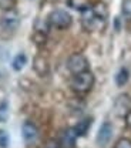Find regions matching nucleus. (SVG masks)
<instances>
[{
	"label": "nucleus",
	"mask_w": 131,
	"mask_h": 148,
	"mask_svg": "<svg viewBox=\"0 0 131 148\" xmlns=\"http://www.w3.org/2000/svg\"><path fill=\"white\" fill-rule=\"evenodd\" d=\"M26 63H27V57H26V54L20 53V54H17L14 58H13V61H12V67H13V70L20 71V70L24 69Z\"/></svg>",
	"instance_id": "12"
},
{
	"label": "nucleus",
	"mask_w": 131,
	"mask_h": 148,
	"mask_svg": "<svg viewBox=\"0 0 131 148\" xmlns=\"http://www.w3.org/2000/svg\"><path fill=\"white\" fill-rule=\"evenodd\" d=\"M9 141H10V138H9L7 131L0 130V148H7L9 147Z\"/></svg>",
	"instance_id": "14"
},
{
	"label": "nucleus",
	"mask_w": 131,
	"mask_h": 148,
	"mask_svg": "<svg viewBox=\"0 0 131 148\" xmlns=\"http://www.w3.org/2000/svg\"><path fill=\"white\" fill-rule=\"evenodd\" d=\"M111 137H112V125H111V123L104 121V123L100 125L98 132H97V144H98L100 147H104L106 144H108V143H110Z\"/></svg>",
	"instance_id": "6"
},
{
	"label": "nucleus",
	"mask_w": 131,
	"mask_h": 148,
	"mask_svg": "<svg viewBox=\"0 0 131 148\" xmlns=\"http://www.w3.org/2000/svg\"><path fill=\"white\" fill-rule=\"evenodd\" d=\"M71 23H73L71 14L64 9H54L47 17V24L57 30H66L71 26Z\"/></svg>",
	"instance_id": "3"
},
{
	"label": "nucleus",
	"mask_w": 131,
	"mask_h": 148,
	"mask_svg": "<svg viewBox=\"0 0 131 148\" xmlns=\"http://www.w3.org/2000/svg\"><path fill=\"white\" fill-rule=\"evenodd\" d=\"M127 125H128V127H131V111L127 114Z\"/></svg>",
	"instance_id": "18"
},
{
	"label": "nucleus",
	"mask_w": 131,
	"mask_h": 148,
	"mask_svg": "<svg viewBox=\"0 0 131 148\" xmlns=\"http://www.w3.org/2000/svg\"><path fill=\"white\" fill-rule=\"evenodd\" d=\"M20 24V16L19 13L13 9L4 10L1 17H0V27L4 32H14Z\"/></svg>",
	"instance_id": "5"
},
{
	"label": "nucleus",
	"mask_w": 131,
	"mask_h": 148,
	"mask_svg": "<svg viewBox=\"0 0 131 148\" xmlns=\"http://www.w3.org/2000/svg\"><path fill=\"white\" fill-rule=\"evenodd\" d=\"M114 148H131V140H128V138H120L115 143V147Z\"/></svg>",
	"instance_id": "16"
},
{
	"label": "nucleus",
	"mask_w": 131,
	"mask_h": 148,
	"mask_svg": "<svg viewBox=\"0 0 131 148\" xmlns=\"http://www.w3.org/2000/svg\"><path fill=\"white\" fill-rule=\"evenodd\" d=\"M94 74L87 70V71H83L80 74H74L73 75V80H71V90L78 94V95H84L87 92L91 91L94 86Z\"/></svg>",
	"instance_id": "2"
},
{
	"label": "nucleus",
	"mask_w": 131,
	"mask_h": 148,
	"mask_svg": "<svg viewBox=\"0 0 131 148\" xmlns=\"http://www.w3.org/2000/svg\"><path fill=\"white\" fill-rule=\"evenodd\" d=\"M33 67H34V70H36L40 75H46V74L49 73V63H47L46 58H43V57H36Z\"/></svg>",
	"instance_id": "11"
},
{
	"label": "nucleus",
	"mask_w": 131,
	"mask_h": 148,
	"mask_svg": "<svg viewBox=\"0 0 131 148\" xmlns=\"http://www.w3.org/2000/svg\"><path fill=\"white\" fill-rule=\"evenodd\" d=\"M121 14L127 23H131V0H123L121 3Z\"/></svg>",
	"instance_id": "13"
},
{
	"label": "nucleus",
	"mask_w": 131,
	"mask_h": 148,
	"mask_svg": "<svg viewBox=\"0 0 131 148\" xmlns=\"http://www.w3.org/2000/svg\"><path fill=\"white\" fill-rule=\"evenodd\" d=\"M77 137H78V135H77V132H75L74 127H73V128H66L61 132L60 140H58L60 148H74Z\"/></svg>",
	"instance_id": "7"
},
{
	"label": "nucleus",
	"mask_w": 131,
	"mask_h": 148,
	"mask_svg": "<svg viewBox=\"0 0 131 148\" xmlns=\"http://www.w3.org/2000/svg\"><path fill=\"white\" fill-rule=\"evenodd\" d=\"M128 80H130V71L126 69V67H123V69H120L117 74H115V77H114V81H115V84L118 86V87H124L127 83H128Z\"/></svg>",
	"instance_id": "10"
},
{
	"label": "nucleus",
	"mask_w": 131,
	"mask_h": 148,
	"mask_svg": "<svg viewBox=\"0 0 131 148\" xmlns=\"http://www.w3.org/2000/svg\"><path fill=\"white\" fill-rule=\"evenodd\" d=\"M107 16H108L107 6L98 1L93 6H86L81 9V24L87 32H94L106 24Z\"/></svg>",
	"instance_id": "1"
},
{
	"label": "nucleus",
	"mask_w": 131,
	"mask_h": 148,
	"mask_svg": "<svg viewBox=\"0 0 131 148\" xmlns=\"http://www.w3.org/2000/svg\"><path fill=\"white\" fill-rule=\"evenodd\" d=\"M21 135H23L24 141L30 144V143H33V141L37 140L38 130L32 121H26V123L23 124V127H21Z\"/></svg>",
	"instance_id": "8"
},
{
	"label": "nucleus",
	"mask_w": 131,
	"mask_h": 148,
	"mask_svg": "<svg viewBox=\"0 0 131 148\" xmlns=\"http://www.w3.org/2000/svg\"><path fill=\"white\" fill-rule=\"evenodd\" d=\"M47 1H56V0H47Z\"/></svg>",
	"instance_id": "19"
},
{
	"label": "nucleus",
	"mask_w": 131,
	"mask_h": 148,
	"mask_svg": "<svg viewBox=\"0 0 131 148\" xmlns=\"http://www.w3.org/2000/svg\"><path fill=\"white\" fill-rule=\"evenodd\" d=\"M7 114H9V106H7V103L4 101V103H1V104H0V123L6 121Z\"/></svg>",
	"instance_id": "15"
},
{
	"label": "nucleus",
	"mask_w": 131,
	"mask_h": 148,
	"mask_svg": "<svg viewBox=\"0 0 131 148\" xmlns=\"http://www.w3.org/2000/svg\"><path fill=\"white\" fill-rule=\"evenodd\" d=\"M67 69L69 71L73 74H80L83 71H87L90 70V64H88V60L87 57L81 53H74L69 57L67 60Z\"/></svg>",
	"instance_id": "4"
},
{
	"label": "nucleus",
	"mask_w": 131,
	"mask_h": 148,
	"mask_svg": "<svg viewBox=\"0 0 131 148\" xmlns=\"http://www.w3.org/2000/svg\"><path fill=\"white\" fill-rule=\"evenodd\" d=\"M41 148H60V145H58L57 141H49V143H46Z\"/></svg>",
	"instance_id": "17"
},
{
	"label": "nucleus",
	"mask_w": 131,
	"mask_h": 148,
	"mask_svg": "<svg viewBox=\"0 0 131 148\" xmlns=\"http://www.w3.org/2000/svg\"><path fill=\"white\" fill-rule=\"evenodd\" d=\"M91 124H93V120H91L90 117L80 120V121L75 124V127H74L75 132H77V135H78V137H83V135H86V134L88 132L90 127H91Z\"/></svg>",
	"instance_id": "9"
}]
</instances>
